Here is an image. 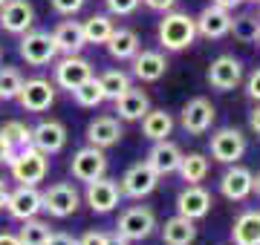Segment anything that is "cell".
Wrapping results in <instances>:
<instances>
[{
	"mask_svg": "<svg viewBox=\"0 0 260 245\" xmlns=\"http://www.w3.org/2000/svg\"><path fill=\"white\" fill-rule=\"evenodd\" d=\"M104 3H107V12H110V15L124 18V15H133V12L139 9L142 0H104Z\"/></svg>",
	"mask_w": 260,
	"mask_h": 245,
	"instance_id": "obj_37",
	"label": "cell"
},
{
	"mask_svg": "<svg viewBox=\"0 0 260 245\" xmlns=\"http://www.w3.org/2000/svg\"><path fill=\"white\" fill-rule=\"evenodd\" d=\"M159 185V176L150 170L148 161H139L133 168L124 170V176L119 182V190L121 196H130V199H142V196H150Z\"/></svg>",
	"mask_w": 260,
	"mask_h": 245,
	"instance_id": "obj_6",
	"label": "cell"
},
{
	"mask_svg": "<svg viewBox=\"0 0 260 245\" xmlns=\"http://www.w3.org/2000/svg\"><path fill=\"white\" fill-rule=\"evenodd\" d=\"M257 6H260V3H257Z\"/></svg>",
	"mask_w": 260,
	"mask_h": 245,
	"instance_id": "obj_53",
	"label": "cell"
},
{
	"mask_svg": "<svg viewBox=\"0 0 260 245\" xmlns=\"http://www.w3.org/2000/svg\"><path fill=\"white\" fill-rule=\"evenodd\" d=\"M197 23V35H203L208 40H220L229 35V26H232V12L220 9V6H205L200 12V18H194Z\"/></svg>",
	"mask_w": 260,
	"mask_h": 245,
	"instance_id": "obj_17",
	"label": "cell"
},
{
	"mask_svg": "<svg viewBox=\"0 0 260 245\" xmlns=\"http://www.w3.org/2000/svg\"><path fill=\"white\" fill-rule=\"evenodd\" d=\"M0 26L9 35H23L35 26V9L29 0H6L0 6Z\"/></svg>",
	"mask_w": 260,
	"mask_h": 245,
	"instance_id": "obj_10",
	"label": "cell"
},
{
	"mask_svg": "<svg viewBox=\"0 0 260 245\" xmlns=\"http://www.w3.org/2000/svg\"><path fill=\"white\" fill-rule=\"evenodd\" d=\"M70 170H73V179L93 182V179H99V176L107 173V156H104V150H99V147H93V144H87V147H81V150L73 156Z\"/></svg>",
	"mask_w": 260,
	"mask_h": 245,
	"instance_id": "obj_8",
	"label": "cell"
},
{
	"mask_svg": "<svg viewBox=\"0 0 260 245\" xmlns=\"http://www.w3.org/2000/svg\"><path fill=\"white\" fill-rule=\"evenodd\" d=\"M113 104H116V113H119V118H124V121H139L142 115L150 110L148 93H142V90H136V87H127L121 95H116V98H113Z\"/></svg>",
	"mask_w": 260,
	"mask_h": 245,
	"instance_id": "obj_23",
	"label": "cell"
},
{
	"mask_svg": "<svg viewBox=\"0 0 260 245\" xmlns=\"http://www.w3.org/2000/svg\"><path fill=\"white\" fill-rule=\"evenodd\" d=\"M257 32H260V18H254V15H240V18H232L229 35H234L240 44H257Z\"/></svg>",
	"mask_w": 260,
	"mask_h": 245,
	"instance_id": "obj_33",
	"label": "cell"
},
{
	"mask_svg": "<svg viewBox=\"0 0 260 245\" xmlns=\"http://www.w3.org/2000/svg\"><path fill=\"white\" fill-rule=\"evenodd\" d=\"M107 245H130V239H124L121 234H107Z\"/></svg>",
	"mask_w": 260,
	"mask_h": 245,
	"instance_id": "obj_48",
	"label": "cell"
},
{
	"mask_svg": "<svg viewBox=\"0 0 260 245\" xmlns=\"http://www.w3.org/2000/svg\"><path fill=\"white\" fill-rule=\"evenodd\" d=\"M197 40V23L188 12H165L159 20V44L168 52H182Z\"/></svg>",
	"mask_w": 260,
	"mask_h": 245,
	"instance_id": "obj_1",
	"label": "cell"
},
{
	"mask_svg": "<svg viewBox=\"0 0 260 245\" xmlns=\"http://www.w3.org/2000/svg\"><path fill=\"white\" fill-rule=\"evenodd\" d=\"M251 193H257V196H260V173L254 176V182H251Z\"/></svg>",
	"mask_w": 260,
	"mask_h": 245,
	"instance_id": "obj_49",
	"label": "cell"
},
{
	"mask_svg": "<svg viewBox=\"0 0 260 245\" xmlns=\"http://www.w3.org/2000/svg\"><path fill=\"white\" fill-rule=\"evenodd\" d=\"M243 3H260V0H243Z\"/></svg>",
	"mask_w": 260,
	"mask_h": 245,
	"instance_id": "obj_50",
	"label": "cell"
},
{
	"mask_svg": "<svg viewBox=\"0 0 260 245\" xmlns=\"http://www.w3.org/2000/svg\"><path fill=\"white\" fill-rule=\"evenodd\" d=\"M84 3H87V0H52V9H55L58 15H75V12L84 9Z\"/></svg>",
	"mask_w": 260,
	"mask_h": 245,
	"instance_id": "obj_38",
	"label": "cell"
},
{
	"mask_svg": "<svg viewBox=\"0 0 260 245\" xmlns=\"http://www.w3.org/2000/svg\"><path fill=\"white\" fill-rule=\"evenodd\" d=\"M44 245H78V239L70 234H49V239Z\"/></svg>",
	"mask_w": 260,
	"mask_h": 245,
	"instance_id": "obj_42",
	"label": "cell"
},
{
	"mask_svg": "<svg viewBox=\"0 0 260 245\" xmlns=\"http://www.w3.org/2000/svg\"><path fill=\"white\" fill-rule=\"evenodd\" d=\"M3 3H6V0H0V6H3Z\"/></svg>",
	"mask_w": 260,
	"mask_h": 245,
	"instance_id": "obj_52",
	"label": "cell"
},
{
	"mask_svg": "<svg viewBox=\"0 0 260 245\" xmlns=\"http://www.w3.org/2000/svg\"><path fill=\"white\" fill-rule=\"evenodd\" d=\"M234 245H260V211H246L234 219L232 228Z\"/></svg>",
	"mask_w": 260,
	"mask_h": 245,
	"instance_id": "obj_25",
	"label": "cell"
},
{
	"mask_svg": "<svg viewBox=\"0 0 260 245\" xmlns=\"http://www.w3.org/2000/svg\"><path fill=\"white\" fill-rule=\"evenodd\" d=\"M9 170H12V179L20 182V185H38V182L47 179L49 173V156L41 153L38 147L26 144L15 150V156L9 159Z\"/></svg>",
	"mask_w": 260,
	"mask_h": 245,
	"instance_id": "obj_2",
	"label": "cell"
},
{
	"mask_svg": "<svg viewBox=\"0 0 260 245\" xmlns=\"http://www.w3.org/2000/svg\"><path fill=\"white\" fill-rule=\"evenodd\" d=\"M243 81V64L240 58L234 55H220L214 58L211 66H208V84L214 90H220V93H229L234 87Z\"/></svg>",
	"mask_w": 260,
	"mask_h": 245,
	"instance_id": "obj_12",
	"label": "cell"
},
{
	"mask_svg": "<svg viewBox=\"0 0 260 245\" xmlns=\"http://www.w3.org/2000/svg\"><path fill=\"white\" fill-rule=\"evenodd\" d=\"M52 40H55V49L61 55H78L87 40H84V29L78 20H61L52 32Z\"/></svg>",
	"mask_w": 260,
	"mask_h": 245,
	"instance_id": "obj_24",
	"label": "cell"
},
{
	"mask_svg": "<svg viewBox=\"0 0 260 245\" xmlns=\"http://www.w3.org/2000/svg\"><path fill=\"white\" fill-rule=\"evenodd\" d=\"M12 156H15V147H12V144L0 136V165H9Z\"/></svg>",
	"mask_w": 260,
	"mask_h": 245,
	"instance_id": "obj_43",
	"label": "cell"
},
{
	"mask_svg": "<svg viewBox=\"0 0 260 245\" xmlns=\"http://www.w3.org/2000/svg\"><path fill=\"white\" fill-rule=\"evenodd\" d=\"M20 87H23V75H20L15 66H0V98L12 101L18 98Z\"/></svg>",
	"mask_w": 260,
	"mask_h": 245,
	"instance_id": "obj_35",
	"label": "cell"
},
{
	"mask_svg": "<svg viewBox=\"0 0 260 245\" xmlns=\"http://www.w3.org/2000/svg\"><path fill=\"white\" fill-rule=\"evenodd\" d=\"M78 202H81V196H78L75 185H70V182H55L41 193V211H47L49 217L55 219L73 217L78 211Z\"/></svg>",
	"mask_w": 260,
	"mask_h": 245,
	"instance_id": "obj_3",
	"label": "cell"
},
{
	"mask_svg": "<svg viewBox=\"0 0 260 245\" xmlns=\"http://www.w3.org/2000/svg\"><path fill=\"white\" fill-rule=\"evenodd\" d=\"M251 182H254V173L234 161L232 168L223 173V179H220V193L229 202H243L246 196H251Z\"/></svg>",
	"mask_w": 260,
	"mask_h": 245,
	"instance_id": "obj_16",
	"label": "cell"
},
{
	"mask_svg": "<svg viewBox=\"0 0 260 245\" xmlns=\"http://www.w3.org/2000/svg\"><path fill=\"white\" fill-rule=\"evenodd\" d=\"M194 239H197L194 219L182 217V214L171 217L165 222V228H162V242L165 245H191Z\"/></svg>",
	"mask_w": 260,
	"mask_h": 245,
	"instance_id": "obj_26",
	"label": "cell"
},
{
	"mask_svg": "<svg viewBox=\"0 0 260 245\" xmlns=\"http://www.w3.org/2000/svg\"><path fill=\"white\" fill-rule=\"evenodd\" d=\"M6 211H9L12 219H32L41 214V190L38 185H20L9 193V202H6Z\"/></svg>",
	"mask_w": 260,
	"mask_h": 245,
	"instance_id": "obj_15",
	"label": "cell"
},
{
	"mask_svg": "<svg viewBox=\"0 0 260 245\" xmlns=\"http://www.w3.org/2000/svg\"><path fill=\"white\" fill-rule=\"evenodd\" d=\"M246 93H249V98L260 101V66L249 75V81H246Z\"/></svg>",
	"mask_w": 260,
	"mask_h": 245,
	"instance_id": "obj_39",
	"label": "cell"
},
{
	"mask_svg": "<svg viewBox=\"0 0 260 245\" xmlns=\"http://www.w3.org/2000/svg\"><path fill=\"white\" fill-rule=\"evenodd\" d=\"M87 142L99 150H107V147L121 142V124L113 115H99L95 121L87 124Z\"/></svg>",
	"mask_w": 260,
	"mask_h": 245,
	"instance_id": "obj_22",
	"label": "cell"
},
{
	"mask_svg": "<svg viewBox=\"0 0 260 245\" xmlns=\"http://www.w3.org/2000/svg\"><path fill=\"white\" fill-rule=\"evenodd\" d=\"M156 228V217L153 211L145 205H136V208H127L124 214L119 217V225H116V234H121L124 239L130 242H139V239H148Z\"/></svg>",
	"mask_w": 260,
	"mask_h": 245,
	"instance_id": "obj_5",
	"label": "cell"
},
{
	"mask_svg": "<svg viewBox=\"0 0 260 245\" xmlns=\"http://www.w3.org/2000/svg\"><path fill=\"white\" fill-rule=\"evenodd\" d=\"M145 161L150 165V170H153L156 176H171V173H177L179 161H182V150H179L174 142L162 139V142H153V147H150Z\"/></svg>",
	"mask_w": 260,
	"mask_h": 245,
	"instance_id": "obj_19",
	"label": "cell"
},
{
	"mask_svg": "<svg viewBox=\"0 0 260 245\" xmlns=\"http://www.w3.org/2000/svg\"><path fill=\"white\" fill-rule=\"evenodd\" d=\"M104 47H107L110 58H116V61H130V58L139 52V35L133 29H113V35L107 38Z\"/></svg>",
	"mask_w": 260,
	"mask_h": 245,
	"instance_id": "obj_27",
	"label": "cell"
},
{
	"mask_svg": "<svg viewBox=\"0 0 260 245\" xmlns=\"http://www.w3.org/2000/svg\"><path fill=\"white\" fill-rule=\"evenodd\" d=\"M246 153V136L234 127H223L211 136V156L223 165H234Z\"/></svg>",
	"mask_w": 260,
	"mask_h": 245,
	"instance_id": "obj_11",
	"label": "cell"
},
{
	"mask_svg": "<svg viewBox=\"0 0 260 245\" xmlns=\"http://www.w3.org/2000/svg\"><path fill=\"white\" fill-rule=\"evenodd\" d=\"M177 173L188 185H200L208 176V159H205L203 153H188V156L182 153V161H179Z\"/></svg>",
	"mask_w": 260,
	"mask_h": 245,
	"instance_id": "obj_29",
	"label": "cell"
},
{
	"mask_svg": "<svg viewBox=\"0 0 260 245\" xmlns=\"http://www.w3.org/2000/svg\"><path fill=\"white\" fill-rule=\"evenodd\" d=\"M148 9H153V12H171L174 6H177V0H142Z\"/></svg>",
	"mask_w": 260,
	"mask_h": 245,
	"instance_id": "obj_41",
	"label": "cell"
},
{
	"mask_svg": "<svg viewBox=\"0 0 260 245\" xmlns=\"http://www.w3.org/2000/svg\"><path fill=\"white\" fill-rule=\"evenodd\" d=\"M18 52L29 66H47L49 61H55V55H58L52 35H49V32H41V29H29V32L20 35Z\"/></svg>",
	"mask_w": 260,
	"mask_h": 245,
	"instance_id": "obj_4",
	"label": "cell"
},
{
	"mask_svg": "<svg viewBox=\"0 0 260 245\" xmlns=\"http://www.w3.org/2000/svg\"><path fill=\"white\" fill-rule=\"evenodd\" d=\"M18 101H20L23 110H29V113H44V110H49L52 101H55V87H52V81H47V78H29V81H23V87H20Z\"/></svg>",
	"mask_w": 260,
	"mask_h": 245,
	"instance_id": "obj_9",
	"label": "cell"
},
{
	"mask_svg": "<svg viewBox=\"0 0 260 245\" xmlns=\"http://www.w3.org/2000/svg\"><path fill=\"white\" fill-rule=\"evenodd\" d=\"M257 44H260V32H257Z\"/></svg>",
	"mask_w": 260,
	"mask_h": 245,
	"instance_id": "obj_51",
	"label": "cell"
},
{
	"mask_svg": "<svg viewBox=\"0 0 260 245\" xmlns=\"http://www.w3.org/2000/svg\"><path fill=\"white\" fill-rule=\"evenodd\" d=\"M249 127L260 136V101H257V107H254V110H251V115H249Z\"/></svg>",
	"mask_w": 260,
	"mask_h": 245,
	"instance_id": "obj_44",
	"label": "cell"
},
{
	"mask_svg": "<svg viewBox=\"0 0 260 245\" xmlns=\"http://www.w3.org/2000/svg\"><path fill=\"white\" fill-rule=\"evenodd\" d=\"M73 98L78 107H87V110H93V107H99V104H104L107 98H104V90L102 84H99V78L90 75L87 81H81V84L73 90Z\"/></svg>",
	"mask_w": 260,
	"mask_h": 245,
	"instance_id": "obj_30",
	"label": "cell"
},
{
	"mask_svg": "<svg viewBox=\"0 0 260 245\" xmlns=\"http://www.w3.org/2000/svg\"><path fill=\"white\" fill-rule=\"evenodd\" d=\"M49 234H52L49 222L32 217V219H23V228L18 231V239H20V245H44L49 239Z\"/></svg>",
	"mask_w": 260,
	"mask_h": 245,
	"instance_id": "obj_32",
	"label": "cell"
},
{
	"mask_svg": "<svg viewBox=\"0 0 260 245\" xmlns=\"http://www.w3.org/2000/svg\"><path fill=\"white\" fill-rule=\"evenodd\" d=\"M67 144V127L55 118H49V121H41L38 127H32V147H38L41 153H61Z\"/></svg>",
	"mask_w": 260,
	"mask_h": 245,
	"instance_id": "obj_18",
	"label": "cell"
},
{
	"mask_svg": "<svg viewBox=\"0 0 260 245\" xmlns=\"http://www.w3.org/2000/svg\"><path fill=\"white\" fill-rule=\"evenodd\" d=\"M9 185H6V182L0 179V211H3V208H6V202H9Z\"/></svg>",
	"mask_w": 260,
	"mask_h": 245,
	"instance_id": "obj_46",
	"label": "cell"
},
{
	"mask_svg": "<svg viewBox=\"0 0 260 245\" xmlns=\"http://www.w3.org/2000/svg\"><path fill=\"white\" fill-rule=\"evenodd\" d=\"M84 29V40L87 44H107V38L113 35V20L107 15H93V18H87L81 23Z\"/></svg>",
	"mask_w": 260,
	"mask_h": 245,
	"instance_id": "obj_31",
	"label": "cell"
},
{
	"mask_svg": "<svg viewBox=\"0 0 260 245\" xmlns=\"http://www.w3.org/2000/svg\"><path fill=\"white\" fill-rule=\"evenodd\" d=\"M214 6H220V9H225V12H232V9H237L243 0H211Z\"/></svg>",
	"mask_w": 260,
	"mask_h": 245,
	"instance_id": "obj_45",
	"label": "cell"
},
{
	"mask_svg": "<svg viewBox=\"0 0 260 245\" xmlns=\"http://www.w3.org/2000/svg\"><path fill=\"white\" fill-rule=\"evenodd\" d=\"M78 245H107V234H102V231H87L78 239Z\"/></svg>",
	"mask_w": 260,
	"mask_h": 245,
	"instance_id": "obj_40",
	"label": "cell"
},
{
	"mask_svg": "<svg viewBox=\"0 0 260 245\" xmlns=\"http://www.w3.org/2000/svg\"><path fill=\"white\" fill-rule=\"evenodd\" d=\"M90 75H93V64L81 55H64L55 64V84L61 90H70V93Z\"/></svg>",
	"mask_w": 260,
	"mask_h": 245,
	"instance_id": "obj_13",
	"label": "cell"
},
{
	"mask_svg": "<svg viewBox=\"0 0 260 245\" xmlns=\"http://www.w3.org/2000/svg\"><path fill=\"white\" fill-rule=\"evenodd\" d=\"M84 199H87V205L93 208L95 214H110L113 208L119 205L121 190H119V185H116L113 179L99 176V179L87 182V193H84Z\"/></svg>",
	"mask_w": 260,
	"mask_h": 245,
	"instance_id": "obj_14",
	"label": "cell"
},
{
	"mask_svg": "<svg viewBox=\"0 0 260 245\" xmlns=\"http://www.w3.org/2000/svg\"><path fill=\"white\" fill-rule=\"evenodd\" d=\"M130 61H133V75L139 81H145V84H153V81H159L168 72V58L162 52H156V49H142Z\"/></svg>",
	"mask_w": 260,
	"mask_h": 245,
	"instance_id": "obj_20",
	"label": "cell"
},
{
	"mask_svg": "<svg viewBox=\"0 0 260 245\" xmlns=\"http://www.w3.org/2000/svg\"><path fill=\"white\" fill-rule=\"evenodd\" d=\"M99 84H102V90H104V98H116V95H121L130 87V75L121 72V69H107V72L99 78Z\"/></svg>",
	"mask_w": 260,
	"mask_h": 245,
	"instance_id": "obj_36",
	"label": "cell"
},
{
	"mask_svg": "<svg viewBox=\"0 0 260 245\" xmlns=\"http://www.w3.org/2000/svg\"><path fill=\"white\" fill-rule=\"evenodd\" d=\"M177 211L188 219H203L211 211V193L200 185H188L177 196Z\"/></svg>",
	"mask_w": 260,
	"mask_h": 245,
	"instance_id": "obj_21",
	"label": "cell"
},
{
	"mask_svg": "<svg viewBox=\"0 0 260 245\" xmlns=\"http://www.w3.org/2000/svg\"><path fill=\"white\" fill-rule=\"evenodd\" d=\"M0 136H3V139L15 147V150H20V147L32 144V127H26L23 121H6L3 127H0Z\"/></svg>",
	"mask_w": 260,
	"mask_h": 245,
	"instance_id": "obj_34",
	"label": "cell"
},
{
	"mask_svg": "<svg viewBox=\"0 0 260 245\" xmlns=\"http://www.w3.org/2000/svg\"><path fill=\"white\" fill-rule=\"evenodd\" d=\"M139 121H142V136L150 139V142H162V139H168L171 130H174V118H171V113H165V110H148Z\"/></svg>",
	"mask_w": 260,
	"mask_h": 245,
	"instance_id": "obj_28",
	"label": "cell"
},
{
	"mask_svg": "<svg viewBox=\"0 0 260 245\" xmlns=\"http://www.w3.org/2000/svg\"><path fill=\"white\" fill-rule=\"evenodd\" d=\"M214 115H217V110H214V104L208 101V98H191V101L182 107L179 124H182V130H185L188 136H203V133L211 130Z\"/></svg>",
	"mask_w": 260,
	"mask_h": 245,
	"instance_id": "obj_7",
	"label": "cell"
},
{
	"mask_svg": "<svg viewBox=\"0 0 260 245\" xmlns=\"http://www.w3.org/2000/svg\"><path fill=\"white\" fill-rule=\"evenodd\" d=\"M0 245H20L18 234H0Z\"/></svg>",
	"mask_w": 260,
	"mask_h": 245,
	"instance_id": "obj_47",
	"label": "cell"
}]
</instances>
